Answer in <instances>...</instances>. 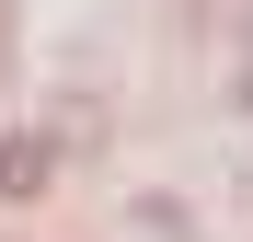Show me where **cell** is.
<instances>
[{
	"label": "cell",
	"mask_w": 253,
	"mask_h": 242,
	"mask_svg": "<svg viewBox=\"0 0 253 242\" xmlns=\"http://www.w3.org/2000/svg\"><path fill=\"white\" fill-rule=\"evenodd\" d=\"M46 173H58V150H46V139H23V127L0 139V196H12V208H23V196H46Z\"/></svg>",
	"instance_id": "6da1fadb"
},
{
	"label": "cell",
	"mask_w": 253,
	"mask_h": 242,
	"mask_svg": "<svg viewBox=\"0 0 253 242\" xmlns=\"http://www.w3.org/2000/svg\"><path fill=\"white\" fill-rule=\"evenodd\" d=\"M242 196H253V161H242Z\"/></svg>",
	"instance_id": "7a4b0ae2"
}]
</instances>
